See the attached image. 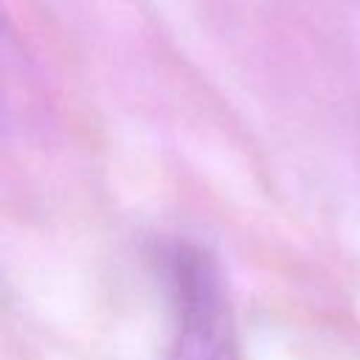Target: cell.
Listing matches in <instances>:
<instances>
[{
    "label": "cell",
    "instance_id": "obj_1",
    "mask_svg": "<svg viewBox=\"0 0 360 360\" xmlns=\"http://www.w3.org/2000/svg\"><path fill=\"white\" fill-rule=\"evenodd\" d=\"M177 332L172 360H239L228 287L219 264L202 248H180L172 259Z\"/></svg>",
    "mask_w": 360,
    "mask_h": 360
}]
</instances>
